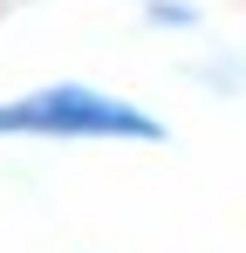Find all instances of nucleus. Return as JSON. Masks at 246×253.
Masks as SVG:
<instances>
[{
    "label": "nucleus",
    "mask_w": 246,
    "mask_h": 253,
    "mask_svg": "<svg viewBox=\"0 0 246 253\" xmlns=\"http://www.w3.org/2000/svg\"><path fill=\"white\" fill-rule=\"evenodd\" d=\"M21 137V144H117V151H158L171 144L151 103L123 96V89L82 83V76H55V83L14 89L0 96V144Z\"/></svg>",
    "instance_id": "obj_1"
},
{
    "label": "nucleus",
    "mask_w": 246,
    "mask_h": 253,
    "mask_svg": "<svg viewBox=\"0 0 246 253\" xmlns=\"http://www.w3.org/2000/svg\"><path fill=\"white\" fill-rule=\"evenodd\" d=\"M137 21L158 28V35H199L205 7H199V0H137Z\"/></svg>",
    "instance_id": "obj_2"
}]
</instances>
